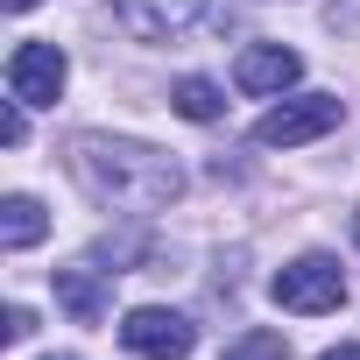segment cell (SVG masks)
<instances>
[{"instance_id":"13","label":"cell","mask_w":360,"mask_h":360,"mask_svg":"<svg viewBox=\"0 0 360 360\" xmlns=\"http://www.w3.org/2000/svg\"><path fill=\"white\" fill-rule=\"evenodd\" d=\"M325 360H360V346H353V339H339V346H325Z\"/></svg>"},{"instance_id":"6","label":"cell","mask_w":360,"mask_h":360,"mask_svg":"<svg viewBox=\"0 0 360 360\" xmlns=\"http://www.w3.org/2000/svg\"><path fill=\"white\" fill-rule=\"evenodd\" d=\"M297 78H304V57L283 50V43H248L240 64H233V85L255 92V99H276V92H290Z\"/></svg>"},{"instance_id":"12","label":"cell","mask_w":360,"mask_h":360,"mask_svg":"<svg viewBox=\"0 0 360 360\" xmlns=\"http://www.w3.org/2000/svg\"><path fill=\"white\" fill-rule=\"evenodd\" d=\"M29 332H36V311H22V304H15V311H8V339H15V346H22V339H29Z\"/></svg>"},{"instance_id":"9","label":"cell","mask_w":360,"mask_h":360,"mask_svg":"<svg viewBox=\"0 0 360 360\" xmlns=\"http://www.w3.org/2000/svg\"><path fill=\"white\" fill-rule=\"evenodd\" d=\"M169 106L184 113V120H219V113H226V99H219V85H212V78H176Z\"/></svg>"},{"instance_id":"2","label":"cell","mask_w":360,"mask_h":360,"mask_svg":"<svg viewBox=\"0 0 360 360\" xmlns=\"http://www.w3.org/2000/svg\"><path fill=\"white\" fill-rule=\"evenodd\" d=\"M269 297L283 311H297V318H318V311H339L346 304V276H339L332 255H297V262H283L269 276Z\"/></svg>"},{"instance_id":"1","label":"cell","mask_w":360,"mask_h":360,"mask_svg":"<svg viewBox=\"0 0 360 360\" xmlns=\"http://www.w3.org/2000/svg\"><path fill=\"white\" fill-rule=\"evenodd\" d=\"M71 169H78V184L99 205H120V212H162V205H176V191H184V169H176L162 148L113 141V134H78L71 141Z\"/></svg>"},{"instance_id":"5","label":"cell","mask_w":360,"mask_h":360,"mask_svg":"<svg viewBox=\"0 0 360 360\" xmlns=\"http://www.w3.org/2000/svg\"><path fill=\"white\" fill-rule=\"evenodd\" d=\"M64 78H71V57H64L57 43H15V57H8V99H22V106H57Z\"/></svg>"},{"instance_id":"11","label":"cell","mask_w":360,"mask_h":360,"mask_svg":"<svg viewBox=\"0 0 360 360\" xmlns=\"http://www.w3.org/2000/svg\"><path fill=\"white\" fill-rule=\"evenodd\" d=\"M22 134H29V120H22V99H8V106H0V141H8V148H22Z\"/></svg>"},{"instance_id":"10","label":"cell","mask_w":360,"mask_h":360,"mask_svg":"<svg viewBox=\"0 0 360 360\" xmlns=\"http://www.w3.org/2000/svg\"><path fill=\"white\" fill-rule=\"evenodd\" d=\"M226 360H290V346H283V332H248L226 346Z\"/></svg>"},{"instance_id":"4","label":"cell","mask_w":360,"mask_h":360,"mask_svg":"<svg viewBox=\"0 0 360 360\" xmlns=\"http://www.w3.org/2000/svg\"><path fill=\"white\" fill-rule=\"evenodd\" d=\"M120 346H127L134 360H191V346H198V325H191L184 311L141 304V311H127V318H120Z\"/></svg>"},{"instance_id":"7","label":"cell","mask_w":360,"mask_h":360,"mask_svg":"<svg viewBox=\"0 0 360 360\" xmlns=\"http://www.w3.org/2000/svg\"><path fill=\"white\" fill-rule=\"evenodd\" d=\"M50 233V219H43V205L36 198H0V248H8V255H22V248H36Z\"/></svg>"},{"instance_id":"8","label":"cell","mask_w":360,"mask_h":360,"mask_svg":"<svg viewBox=\"0 0 360 360\" xmlns=\"http://www.w3.org/2000/svg\"><path fill=\"white\" fill-rule=\"evenodd\" d=\"M57 304H64L78 325H99V318H106V290L92 283V269H57Z\"/></svg>"},{"instance_id":"14","label":"cell","mask_w":360,"mask_h":360,"mask_svg":"<svg viewBox=\"0 0 360 360\" xmlns=\"http://www.w3.org/2000/svg\"><path fill=\"white\" fill-rule=\"evenodd\" d=\"M22 8H36V0H8V15H22Z\"/></svg>"},{"instance_id":"3","label":"cell","mask_w":360,"mask_h":360,"mask_svg":"<svg viewBox=\"0 0 360 360\" xmlns=\"http://www.w3.org/2000/svg\"><path fill=\"white\" fill-rule=\"evenodd\" d=\"M339 120H346V106H339L332 92H297V99H283V106H269V113L255 120V141H262V148H304V141L332 134Z\"/></svg>"}]
</instances>
